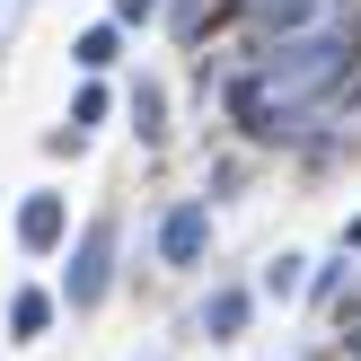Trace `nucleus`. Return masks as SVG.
Returning a JSON list of instances; mask_svg holds the SVG:
<instances>
[{"label": "nucleus", "instance_id": "obj_1", "mask_svg": "<svg viewBox=\"0 0 361 361\" xmlns=\"http://www.w3.org/2000/svg\"><path fill=\"white\" fill-rule=\"evenodd\" d=\"M115 291V221H88L80 247H71V274H62V300L71 309H97Z\"/></svg>", "mask_w": 361, "mask_h": 361}, {"label": "nucleus", "instance_id": "obj_2", "mask_svg": "<svg viewBox=\"0 0 361 361\" xmlns=\"http://www.w3.org/2000/svg\"><path fill=\"white\" fill-rule=\"evenodd\" d=\"M203 247H212V203H176L168 221H159V264H203Z\"/></svg>", "mask_w": 361, "mask_h": 361}, {"label": "nucleus", "instance_id": "obj_3", "mask_svg": "<svg viewBox=\"0 0 361 361\" xmlns=\"http://www.w3.org/2000/svg\"><path fill=\"white\" fill-rule=\"evenodd\" d=\"M62 238H71V203L62 194H27V203H18V247H27V256H53Z\"/></svg>", "mask_w": 361, "mask_h": 361}, {"label": "nucleus", "instance_id": "obj_4", "mask_svg": "<svg viewBox=\"0 0 361 361\" xmlns=\"http://www.w3.org/2000/svg\"><path fill=\"white\" fill-rule=\"evenodd\" d=\"M247 317H256V291H238V282L203 300V335H212V344H238V335H247Z\"/></svg>", "mask_w": 361, "mask_h": 361}, {"label": "nucleus", "instance_id": "obj_5", "mask_svg": "<svg viewBox=\"0 0 361 361\" xmlns=\"http://www.w3.org/2000/svg\"><path fill=\"white\" fill-rule=\"evenodd\" d=\"M247 9H256V27H274V35H309L326 0H247Z\"/></svg>", "mask_w": 361, "mask_h": 361}, {"label": "nucleus", "instance_id": "obj_6", "mask_svg": "<svg viewBox=\"0 0 361 361\" xmlns=\"http://www.w3.org/2000/svg\"><path fill=\"white\" fill-rule=\"evenodd\" d=\"M53 309H62L53 291H18V300H9V344H35V335L53 326Z\"/></svg>", "mask_w": 361, "mask_h": 361}, {"label": "nucleus", "instance_id": "obj_7", "mask_svg": "<svg viewBox=\"0 0 361 361\" xmlns=\"http://www.w3.org/2000/svg\"><path fill=\"white\" fill-rule=\"evenodd\" d=\"M115 53H123V27H115V18H106V27H88V35H80V44H71V62H80V71H88V80H97V71H106V62H115Z\"/></svg>", "mask_w": 361, "mask_h": 361}, {"label": "nucleus", "instance_id": "obj_8", "mask_svg": "<svg viewBox=\"0 0 361 361\" xmlns=\"http://www.w3.org/2000/svg\"><path fill=\"white\" fill-rule=\"evenodd\" d=\"M97 123H106V88L88 80L80 97H71V133H62V141H80V133H97Z\"/></svg>", "mask_w": 361, "mask_h": 361}, {"label": "nucleus", "instance_id": "obj_9", "mask_svg": "<svg viewBox=\"0 0 361 361\" xmlns=\"http://www.w3.org/2000/svg\"><path fill=\"white\" fill-rule=\"evenodd\" d=\"M133 123H141V141H159V133H168V97H159L150 80L133 88Z\"/></svg>", "mask_w": 361, "mask_h": 361}, {"label": "nucleus", "instance_id": "obj_10", "mask_svg": "<svg viewBox=\"0 0 361 361\" xmlns=\"http://www.w3.org/2000/svg\"><path fill=\"white\" fill-rule=\"evenodd\" d=\"M256 291H264V300H291V291H300V256H274V264H264V282H256Z\"/></svg>", "mask_w": 361, "mask_h": 361}, {"label": "nucleus", "instance_id": "obj_11", "mask_svg": "<svg viewBox=\"0 0 361 361\" xmlns=\"http://www.w3.org/2000/svg\"><path fill=\"white\" fill-rule=\"evenodd\" d=\"M159 18V0H115V27H150Z\"/></svg>", "mask_w": 361, "mask_h": 361}, {"label": "nucleus", "instance_id": "obj_12", "mask_svg": "<svg viewBox=\"0 0 361 361\" xmlns=\"http://www.w3.org/2000/svg\"><path fill=\"white\" fill-rule=\"evenodd\" d=\"M335 344H344V361H361V317H335Z\"/></svg>", "mask_w": 361, "mask_h": 361}, {"label": "nucleus", "instance_id": "obj_13", "mask_svg": "<svg viewBox=\"0 0 361 361\" xmlns=\"http://www.w3.org/2000/svg\"><path fill=\"white\" fill-rule=\"evenodd\" d=\"M344 247H361V221H353V229H344Z\"/></svg>", "mask_w": 361, "mask_h": 361}]
</instances>
